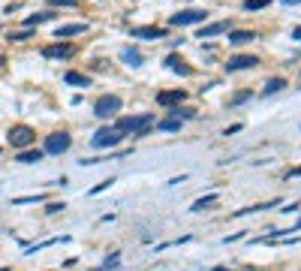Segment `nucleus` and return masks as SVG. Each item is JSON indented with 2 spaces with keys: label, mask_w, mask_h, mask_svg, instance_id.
I'll list each match as a JSON object with an SVG mask.
<instances>
[{
  "label": "nucleus",
  "mask_w": 301,
  "mask_h": 271,
  "mask_svg": "<svg viewBox=\"0 0 301 271\" xmlns=\"http://www.w3.org/2000/svg\"><path fill=\"white\" fill-rule=\"evenodd\" d=\"M193 115H196V112H193V108H181V105H178V108H175V115H172V118H193Z\"/></svg>",
  "instance_id": "27"
},
{
  "label": "nucleus",
  "mask_w": 301,
  "mask_h": 271,
  "mask_svg": "<svg viewBox=\"0 0 301 271\" xmlns=\"http://www.w3.org/2000/svg\"><path fill=\"white\" fill-rule=\"evenodd\" d=\"M214 271H229V268H214Z\"/></svg>",
  "instance_id": "35"
},
{
  "label": "nucleus",
  "mask_w": 301,
  "mask_h": 271,
  "mask_svg": "<svg viewBox=\"0 0 301 271\" xmlns=\"http://www.w3.org/2000/svg\"><path fill=\"white\" fill-rule=\"evenodd\" d=\"M51 3H55V6H76L79 0H51Z\"/></svg>",
  "instance_id": "31"
},
{
  "label": "nucleus",
  "mask_w": 301,
  "mask_h": 271,
  "mask_svg": "<svg viewBox=\"0 0 301 271\" xmlns=\"http://www.w3.org/2000/svg\"><path fill=\"white\" fill-rule=\"evenodd\" d=\"M133 36L136 40H163L166 27H133Z\"/></svg>",
  "instance_id": "10"
},
{
  "label": "nucleus",
  "mask_w": 301,
  "mask_h": 271,
  "mask_svg": "<svg viewBox=\"0 0 301 271\" xmlns=\"http://www.w3.org/2000/svg\"><path fill=\"white\" fill-rule=\"evenodd\" d=\"M120 139H123V136L115 130V126H102V130H97V133H94L91 145H94V148H115Z\"/></svg>",
  "instance_id": "5"
},
{
  "label": "nucleus",
  "mask_w": 301,
  "mask_h": 271,
  "mask_svg": "<svg viewBox=\"0 0 301 271\" xmlns=\"http://www.w3.org/2000/svg\"><path fill=\"white\" fill-rule=\"evenodd\" d=\"M166 63H169V69H172V72H178V76H190V72H193V69H190V66L178 58V54H169Z\"/></svg>",
  "instance_id": "13"
},
{
  "label": "nucleus",
  "mask_w": 301,
  "mask_h": 271,
  "mask_svg": "<svg viewBox=\"0 0 301 271\" xmlns=\"http://www.w3.org/2000/svg\"><path fill=\"white\" fill-rule=\"evenodd\" d=\"M292 40H298V42H301V27H295V30H292Z\"/></svg>",
  "instance_id": "32"
},
{
  "label": "nucleus",
  "mask_w": 301,
  "mask_h": 271,
  "mask_svg": "<svg viewBox=\"0 0 301 271\" xmlns=\"http://www.w3.org/2000/svg\"><path fill=\"white\" fill-rule=\"evenodd\" d=\"M6 139H9V145H12L15 151H24V148H30V145L37 142V133H33L30 126L19 124V126H12V130H9V136H6Z\"/></svg>",
  "instance_id": "2"
},
{
  "label": "nucleus",
  "mask_w": 301,
  "mask_h": 271,
  "mask_svg": "<svg viewBox=\"0 0 301 271\" xmlns=\"http://www.w3.org/2000/svg\"><path fill=\"white\" fill-rule=\"evenodd\" d=\"M283 87H286V82H283V79H271L268 84H265L262 94H265V97H271V94H277V90H283Z\"/></svg>",
  "instance_id": "21"
},
{
  "label": "nucleus",
  "mask_w": 301,
  "mask_h": 271,
  "mask_svg": "<svg viewBox=\"0 0 301 271\" xmlns=\"http://www.w3.org/2000/svg\"><path fill=\"white\" fill-rule=\"evenodd\" d=\"M259 61L253 58V54H235V58H229L226 63V72H238V69H253Z\"/></svg>",
  "instance_id": "8"
},
{
  "label": "nucleus",
  "mask_w": 301,
  "mask_h": 271,
  "mask_svg": "<svg viewBox=\"0 0 301 271\" xmlns=\"http://www.w3.org/2000/svg\"><path fill=\"white\" fill-rule=\"evenodd\" d=\"M229 24L226 21H214V24H205L202 30H199V40H214V36H220L223 30H226Z\"/></svg>",
  "instance_id": "11"
},
{
  "label": "nucleus",
  "mask_w": 301,
  "mask_h": 271,
  "mask_svg": "<svg viewBox=\"0 0 301 271\" xmlns=\"http://www.w3.org/2000/svg\"><path fill=\"white\" fill-rule=\"evenodd\" d=\"M247 100H250V90H244V94L232 97V103H229V105H241V103H247Z\"/></svg>",
  "instance_id": "28"
},
{
  "label": "nucleus",
  "mask_w": 301,
  "mask_h": 271,
  "mask_svg": "<svg viewBox=\"0 0 301 271\" xmlns=\"http://www.w3.org/2000/svg\"><path fill=\"white\" fill-rule=\"evenodd\" d=\"M157 126L166 130V133H175V130H181V118H166V121H160Z\"/></svg>",
  "instance_id": "20"
},
{
  "label": "nucleus",
  "mask_w": 301,
  "mask_h": 271,
  "mask_svg": "<svg viewBox=\"0 0 301 271\" xmlns=\"http://www.w3.org/2000/svg\"><path fill=\"white\" fill-rule=\"evenodd\" d=\"M184 100H187V94L181 87L178 90H160V94H157V103H160V105H181Z\"/></svg>",
  "instance_id": "9"
},
{
  "label": "nucleus",
  "mask_w": 301,
  "mask_h": 271,
  "mask_svg": "<svg viewBox=\"0 0 301 271\" xmlns=\"http://www.w3.org/2000/svg\"><path fill=\"white\" fill-rule=\"evenodd\" d=\"M3 63H6V61H3V58H0V66H3Z\"/></svg>",
  "instance_id": "36"
},
{
  "label": "nucleus",
  "mask_w": 301,
  "mask_h": 271,
  "mask_svg": "<svg viewBox=\"0 0 301 271\" xmlns=\"http://www.w3.org/2000/svg\"><path fill=\"white\" fill-rule=\"evenodd\" d=\"M58 241H69L66 235L63 238H48V241H42V244H33V247H27V253H37V250H45V247H51V244H58Z\"/></svg>",
  "instance_id": "22"
},
{
  "label": "nucleus",
  "mask_w": 301,
  "mask_h": 271,
  "mask_svg": "<svg viewBox=\"0 0 301 271\" xmlns=\"http://www.w3.org/2000/svg\"><path fill=\"white\" fill-rule=\"evenodd\" d=\"M112 184H115V178H105V181H100V184H97V187L91 190V196H97V193H102V190H109Z\"/></svg>",
  "instance_id": "26"
},
{
  "label": "nucleus",
  "mask_w": 301,
  "mask_h": 271,
  "mask_svg": "<svg viewBox=\"0 0 301 271\" xmlns=\"http://www.w3.org/2000/svg\"><path fill=\"white\" fill-rule=\"evenodd\" d=\"M118 112H120V97H115V94L100 97V100L94 103V115H97V118H102V121L118 118Z\"/></svg>",
  "instance_id": "3"
},
{
  "label": "nucleus",
  "mask_w": 301,
  "mask_h": 271,
  "mask_svg": "<svg viewBox=\"0 0 301 271\" xmlns=\"http://www.w3.org/2000/svg\"><path fill=\"white\" fill-rule=\"evenodd\" d=\"M76 48L69 45V42H55V45H45L42 48V58H48V61H60V58H69Z\"/></svg>",
  "instance_id": "7"
},
{
  "label": "nucleus",
  "mask_w": 301,
  "mask_h": 271,
  "mask_svg": "<svg viewBox=\"0 0 301 271\" xmlns=\"http://www.w3.org/2000/svg\"><path fill=\"white\" fill-rule=\"evenodd\" d=\"M205 18H208L205 9H184V12H178V15H172L169 24H172V27H187V24H202Z\"/></svg>",
  "instance_id": "4"
},
{
  "label": "nucleus",
  "mask_w": 301,
  "mask_h": 271,
  "mask_svg": "<svg viewBox=\"0 0 301 271\" xmlns=\"http://www.w3.org/2000/svg\"><path fill=\"white\" fill-rule=\"evenodd\" d=\"M30 30H33V27H24V30L9 33V42H24V40H30Z\"/></svg>",
  "instance_id": "23"
},
{
  "label": "nucleus",
  "mask_w": 301,
  "mask_h": 271,
  "mask_svg": "<svg viewBox=\"0 0 301 271\" xmlns=\"http://www.w3.org/2000/svg\"><path fill=\"white\" fill-rule=\"evenodd\" d=\"M151 124H154V118H151V115H139V118L123 115V118H118V121H115V130H118L120 136H136V139H141V136H148Z\"/></svg>",
  "instance_id": "1"
},
{
  "label": "nucleus",
  "mask_w": 301,
  "mask_h": 271,
  "mask_svg": "<svg viewBox=\"0 0 301 271\" xmlns=\"http://www.w3.org/2000/svg\"><path fill=\"white\" fill-rule=\"evenodd\" d=\"M87 30V24H60L58 27V40H66V36H79V33H84Z\"/></svg>",
  "instance_id": "14"
},
{
  "label": "nucleus",
  "mask_w": 301,
  "mask_h": 271,
  "mask_svg": "<svg viewBox=\"0 0 301 271\" xmlns=\"http://www.w3.org/2000/svg\"><path fill=\"white\" fill-rule=\"evenodd\" d=\"M280 3H286V6H295V3H301V0H280Z\"/></svg>",
  "instance_id": "33"
},
{
  "label": "nucleus",
  "mask_w": 301,
  "mask_h": 271,
  "mask_svg": "<svg viewBox=\"0 0 301 271\" xmlns=\"http://www.w3.org/2000/svg\"><path fill=\"white\" fill-rule=\"evenodd\" d=\"M115 265H118V253H115V256H112V259H105V265H102L100 271H109V268H115Z\"/></svg>",
  "instance_id": "29"
},
{
  "label": "nucleus",
  "mask_w": 301,
  "mask_h": 271,
  "mask_svg": "<svg viewBox=\"0 0 301 271\" xmlns=\"http://www.w3.org/2000/svg\"><path fill=\"white\" fill-rule=\"evenodd\" d=\"M63 82H66V84H76V87H91V79H87L84 72H66Z\"/></svg>",
  "instance_id": "15"
},
{
  "label": "nucleus",
  "mask_w": 301,
  "mask_h": 271,
  "mask_svg": "<svg viewBox=\"0 0 301 271\" xmlns=\"http://www.w3.org/2000/svg\"><path fill=\"white\" fill-rule=\"evenodd\" d=\"M120 58H123V63H130V66H141V54L136 48H123Z\"/></svg>",
  "instance_id": "17"
},
{
  "label": "nucleus",
  "mask_w": 301,
  "mask_h": 271,
  "mask_svg": "<svg viewBox=\"0 0 301 271\" xmlns=\"http://www.w3.org/2000/svg\"><path fill=\"white\" fill-rule=\"evenodd\" d=\"M268 3H271V0H244V9L253 12V9H265Z\"/></svg>",
  "instance_id": "24"
},
{
  "label": "nucleus",
  "mask_w": 301,
  "mask_h": 271,
  "mask_svg": "<svg viewBox=\"0 0 301 271\" xmlns=\"http://www.w3.org/2000/svg\"><path fill=\"white\" fill-rule=\"evenodd\" d=\"M256 33L253 30H229V42L232 45H244V42H253Z\"/></svg>",
  "instance_id": "12"
},
{
  "label": "nucleus",
  "mask_w": 301,
  "mask_h": 271,
  "mask_svg": "<svg viewBox=\"0 0 301 271\" xmlns=\"http://www.w3.org/2000/svg\"><path fill=\"white\" fill-rule=\"evenodd\" d=\"M42 199H45V196L37 193V196H19V199H12V202H15V205H27V202H42Z\"/></svg>",
  "instance_id": "25"
},
{
  "label": "nucleus",
  "mask_w": 301,
  "mask_h": 271,
  "mask_svg": "<svg viewBox=\"0 0 301 271\" xmlns=\"http://www.w3.org/2000/svg\"><path fill=\"white\" fill-rule=\"evenodd\" d=\"M45 157V151H30V148H24V151H19V163H40Z\"/></svg>",
  "instance_id": "16"
},
{
  "label": "nucleus",
  "mask_w": 301,
  "mask_h": 271,
  "mask_svg": "<svg viewBox=\"0 0 301 271\" xmlns=\"http://www.w3.org/2000/svg\"><path fill=\"white\" fill-rule=\"evenodd\" d=\"M45 211H48V214H58V211H63V202H51Z\"/></svg>",
  "instance_id": "30"
},
{
  "label": "nucleus",
  "mask_w": 301,
  "mask_h": 271,
  "mask_svg": "<svg viewBox=\"0 0 301 271\" xmlns=\"http://www.w3.org/2000/svg\"><path fill=\"white\" fill-rule=\"evenodd\" d=\"M298 175H301V166H298V169H292V172H289V178H298Z\"/></svg>",
  "instance_id": "34"
},
{
  "label": "nucleus",
  "mask_w": 301,
  "mask_h": 271,
  "mask_svg": "<svg viewBox=\"0 0 301 271\" xmlns=\"http://www.w3.org/2000/svg\"><path fill=\"white\" fill-rule=\"evenodd\" d=\"M211 205H217V196H214V193H211V196H202V199H196L190 211H205V208H211Z\"/></svg>",
  "instance_id": "18"
},
{
  "label": "nucleus",
  "mask_w": 301,
  "mask_h": 271,
  "mask_svg": "<svg viewBox=\"0 0 301 271\" xmlns=\"http://www.w3.org/2000/svg\"><path fill=\"white\" fill-rule=\"evenodd\" d=\"M69 148V136L66 133H51L45 139V154H63Z\"/></svg>",
  "instance_id": "6"
},
{
  "label": "nucleus",
  "mask_w": 301,
  "mask_h": 271,
  "mask_svg": "<svg viewBox=\"0 0 301 271\" xmlns=\"http://www.w3.org/2000/svg\"><path fill=\"white\" fill-rule=\"evenodd\" d=\"M48 18H55V15H51V12H37V15H30V18H24V27H37V24L48 21Z\"/></svg>",
  "instance_id": "19"
}]
</instances>
